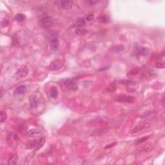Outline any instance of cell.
<instances>
[{"mask_svg": "<svg viewBox=\"0 0 165 165\" xmlns=\"http://www.w3.org/2000/svg\"><path fill=\"white\" fill-rule=\"evenodd\" d=\"M59 84L63 88H66V90H68L75 91L77 90L78 86L77 85V82L74 79H62L59 81Z\"/></svg>", "mask_w": 165, "mask_h": 165, "instance_id": "obj_1", "label": "cell"}, {"mask_svg": "<svg viewBox=\"0 0 165 165\" xmlns=\"http://www.w3.org/2000/svg\"><path fill=\"white\" fill-rule=\"evenodd\" d=\"M63 66V61L60 59H56L53 60L49 65V69L52 71L59 70Z\"/></svg>", "mask_w": 165, "mask_h": 165, "instance_id": "obj_2", "label": "cell"}, {"mask_svg": "<svg viewBox=\"0 0 165 165\" xmlns=\"http://www.w3.org/2000/svg\"><path fill=\"white\" fill-rule=\"evenodd\" d=\"M41 25L45 29H49L54 25V19L50 16H45L43 17L40 21Z\"/></svg>", "mask_w": 165, "mask_h": 165, "instance_id": "obj_3", "label": "cell"}, {"mask_svg": "<svg viewBox=\"0 0 165 165\" xmlns=\"http://www.w3.org/2000/svg\"><path fill=\"white\" fill-rule=\"evenodd\" d=\"M139 88V83L136 81H127L126 82V89L128 92H135Z\"/></svg>", "mask_w": 165, "mask_h": 165, "instance_id": "obj_4", "label": "cell"}, {"mask_svg": "<svg viewBox=\"0 0 165 165\" xmlns=\"http://www.w3.org/2000/svg\"><path fill=\"white\" fill-rule=\"evenodd\" d=\"M29 70L28 68V67L26 66H22L21 68H19L16 72V77H17V79L23 78V77H25L29 74Z\"/></svg>", "mask_w": 165, "mask_h": 165, "instance_id": "obj_5", "label": "cell"}, {"mask_svg": "<svg viewBox=\"0 0 165 165\" xmlns=\"http://www.w3.org/2000/svg\"><path fill=\"white\" fill-rule=\"evenodd\" d=\"M115 100L117 102L124 103H133L135 101V98L134 97H132V96L121 95V96H119L118 97H117L115 98Z\"/></svg>", "mask_w": 165, "mask_h": 165, "instance_id": "obj_6", "label": "cell"}, {"mask_svg": "<svg viewBox=\"0 0 165 165\" xmlns=\"http://www.w3.org/2000/svg\"><path fill=\"white\" fill-rule=\"evenodd\" d=\"M150 126V124L149 123H142V124H140V125H137L134 128V129L132 130L131 134H136V133L139 132L141 131H143L144 130H146Z\"/></svg>", "mask_w": 165, "mask_h": 165, "instance_id": "obj_7", "label": "cell"}, {"mask_svg": "<svg viewBox=\"0 0 165 165\" xmlns=\"http://www.w3.org/2000/svg\"><path fill=\"white\" fill-rule=\"evenodd\" d=\"M50 44L51 49L52 50H56L58 49L59 47V38H58L57 34H52L51 38H50Z\"/></svg>", "mask_w": 165, "mask_h": 165, "instance_id": "obj_8", "label": "cell"}, {"mask_svg": "<svg viewBox=\"0 0 165 165\" xmlns=\"http://www.w3.org/2000/svg\"><path fill=\"white\" fill-rule=\"evenodd\" d=\"M56 3L64 9H70L73 5V2L71 1H59L56 2Z\"/></svg>", "mask_w": 165, "mask_h": 165, "instance_id": "obj_9", "label": "cell"}, {"mask_svg": "<svg viewBox=\"0 0 165 165\" xmlns=\"http://www.w3.org/2000/svg\"><path fill=\"white\" fill-rule=\"evenodd\" d=\"M26 89V87L25 85H20L17 87L14 91V95H21L25 93V90Z\"/></svg>", "mask_w": 165, "mask_h": 165, "instance_id": "obj_10", "label": "cell"}, {"mask_svg": "<svg viewBox=\"0 0 165 165\" xmlns=\"http://www.w3.org/2000/svg\"><path fill=\"white\" fill-rule=\"evenodd\" d=\"M41 131L38 129H31L28 132V135L30 137H38L40 135Z\"/></svg>", "mask_w": 165, "mask_h": 165, "instance_id": "obj_11", "label": "cell"}, {"mask_svg": "<svg viewBox=\"0 0 165 165\" xmlns=\"http://www.w3.org/2000/svg\"><path fill=\"white\" fill-rule=\"evenodd\" d=\"M17 135L14 133H10L7 136V141L9 142L10 144H12V143H14L17 142Z\"/></svg>", "mask_w": 165, "mask_h": 165, "instance_id": "obj_12", "label": "cell"}, {"mask_svg": "<svg viewBox=\"0 0 165 165\" xmlns=\"http://www.w3.org/2000/svg\"><path fill=\"white\" fill-rule=\"evenodd\" d=\"M18 160V156L16 153L12 155L11 157H10V158L8 160V165H14L16 164Z\"/></svg>", "mask_w": 165, "mask_h": 165, "instance_id": "obj_13", "label": "cell"}, {"mask_svg": "<svg viewBox=\"0 0 165 165\" xmlns=\"http://www.w3.org/2000/svg\"><path fill=\"white\" fill-rule=\"evenodd\" d=\"M45 143V137H41L40 139H39L38 140V143H37L36 146L35 147V150H38L40 149L44 145Z\"/></svg>", "mask_w": 165, "mask_h": 165, "instance_id": "obj_14", "label": "cell"}, {"mask_svg": "<svg viewBox=\"0 0 165 165\" xmlns=\"http://www.w3.org/2000/svg\"><path fill=\"white\" fill-rule=\"evenodd\" d=\"M30 107L32 108H34L38 106V101L35 96H30Z\"/></svg>", "mask_w": 165, "mask_h": 165, "instance_id": "obj_15", "label": "cell"}, {"mask_svg": "<svg viewBox=\"0 0 165 165\" xmlns=\"http://www.w3.org/2000/svg\"><path fill=\"white\" fill-rule=\"evenodd\" d=\"M88 30L85 29H83V28H77V29H76V31H75V33H76L77 35H85L86 34L88 33Z\"/></svg>", "mask_w": 165, "mask_h": 165, "instance_id": "obj_16", "label": "cell"}, {"mask_svg": "<svg viewBox=\"0 0 165 165\" xmlns=\"http://www.w3.org/2000/svg\"><path fill=\"white\" fill-rule=\"evenodd\" d=\"M9 23L10 19L8 18V17L5 16V17H3L2 19V21H1V26H2V27H6V26H7L9 25Z\"/></svg>", "mask_w": 165, "mask_h": 165, "instance_id": "obj_17", "label": "cell"}, {"mask_svg": "<svg viewBox=\"0 0 165 165\" xmlns=\"http://www.w3.org/2000/svg\"><path fill=\"white\" fill-rule=\"evenodd\" d=\"M50 96H51L52 98L56 99L57 97H58V90L57 87H52L50 89Z\"/></svg>", "mask_w": 165, "mask_h": 165, "instance_id": "obj_18", "label": "cell"}, {"mask_svg": "<svg viewBox=\"0 0 165 165\" xmlns=\"http://www.w3.org/2000/svg\"><path fill=\"white\" fill-rule=\"evenodd\" d=\"M99 21L101 23H108L110 21V17L107 14H103L99 17Z\"/></svg>", "mask_w": 165, "mask_h": 165, "instance_id": "obj_19", "label": "cell"}, {"mask_svg": "<svg viewBox=\"0 0 165 165\" xmlns=\"http://www.w3.org/2000/svg\"><path fill=\"white\" fill-rule=\"evenodd\" d=\"M25 17H26V16L23 14H17L15 16V20L18 22H21V21H24L25 20Z\"/></svg>", "mask_w": 165, "mask_h": 165, "instance_id": "obj_20", "label": "cell"}, {"mask_svg": "<svg viewBox=\"0 0 165 165\" xmlns=\"http://www.w3.org/2000/svg\"><path fill=\"white\" fill-rule=\"evenodd\" d=\"M37 143H38V140H34L32 141L31 142H29L26 146V148L27 149H31V148H35V146H36Z\"/></svg>", "mask_w": 165, "mask_h": 165, "instance_id": "obj_21", "label": "cell"}, {"mask_svg": "<svg viewBox=\"0 0 165 165\" xmlns=\"http://www.w3.org/2000/svg\"><path fill=\"white\" fill-rule=\"evenodd\" d=\"M7 115L5 112L1 111V112H0V122L3 123V122L5 121V120L7 119Z\"/></svg>", "mask_w": 165, "mask_h": 165, "instance_id": "obj_22", "label": "cell"}, {"mask_svg": "<svg viewBox=\"0 0 165 165\" xmlns=\"http://www.w3.org/2000/svg\"><path fill=\"white\" fill-rule=\"evenodd\" d=\"M137 53H138V54H139V55L145 56V55H146L147 53H148V50H147L146 48L141 47L140 49H138Z\"/></svg>", "mask_w": 165, "mask_h": 165, "instance_id": "obj_23", "label": "cell"}, {"mask_svg": "<svg viewBox=\"0 0 165 165\" xmlns=\"http://www.w3.org/2000/svg\"><path fill=\"white\" fill-rule=\"evenodd\" d=\"M115 89H116V85H115V82L111 83V84L110 85V86L108 87V90L109 92H113L115 90Z\"/></svg>", "mask_w": 165, "mask_h": 165, "instance_id": "obj_24", "label": "cell"}, {"mask_svg": "<svg viewBox=\"0 0 165 165\" xmlns=\"http://www.w3.org/2000/svg\"><path fill=\"white\" fill-rule=\"evenodd\" d=\"M139 72H140V68H135L129 72V74H130V75H132V76H135V75L138 74L139 73Z\"/></svg>", "mask_w": 165, "mask_h": 165, "instance_id": "obj_25", "label": "cell"}, {"mask_svg": "<svg viewBox=\"0 0 165 165\" xmlns=\"http://www.w3.org/2000/svg\"><path fill=\"white\" fill-rule=\"evenodd\" d=\"M86 20L88 21H92L94 20V15L93 14H90L87 15L86 17Z\"/></svg>", "mask_w": 165, "mask_h": 165, "instance_id": "obj_26", "label": "cell"}, {"mask_svg": "<svg viewBox=\"0 0 165 165\" xmlns=\"http://www.w3.org/2000/svg\"><path fill=\"white\" fill-rule=\"evenodd\" d=\"M87 4H89L90 5H94L96 3H98L99 2V1L97 0H90V1H88V2H85Z\"/></svg>", "mask_w": 165, "mask_h": 165, "instance_id": "obj_27", "label": "cell"}, {"mask_svg": "<svg viewBox=\"0 0 165 165\" xmlns=\"http://www.w3.org/2000/svg\"><path fill=\"white\" fill-rule=\"evenodd\" d=\"M149 137H150V136H146V137H142L141 139H139V140H138L136 142V144H139V143H143V142H144V141H146L147 139H148Z\"/></svg>", "mask_w": 165, "mask_h": 165, "instance_id": "obj_28", "label": "cell"}, {"mask_svg": "<svg viewBox=\"0 0 165 165\" xmlns=\"http://www.w3.org/2000/svg\"><path fill=\"white\" fill-rule=\"evenodd\" d=\"M116 144V143H112V144H111V145H108V146H106V147H105V148H110V147H112V146H114L115 145V144Z\"/></svg>", "mask_w": 165, "mask_h": 165, "instance_id": "obj_29", "label": "cell"}]
</instances>
